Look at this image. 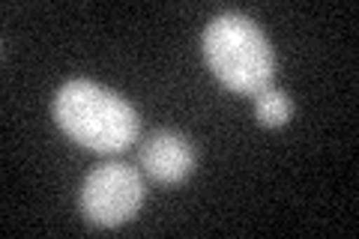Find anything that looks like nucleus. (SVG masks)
<instances>
[{"instance_id": "nucleus-4", "label": "nucleus", "mask_w": 359, "mask_h": 239, "mask_svg": "<svg viewBox=\"0 0 359 239\" xmlns=\"http://www.w3.org/2000/svg\"><path fill=\"white\" fill-rule=\"evenodd\" d=\"M141 168L156 183L177 186L195 170V146L189 144L186 135L159 129L141 144Z\"/></svg>"}, {"instance_id": "nucleus-5", "label": "nucleus", "mask_w": 359, "mask_h": 239, "mask_svg": "<svg viewBox=\"0 0 359 239\" xmlns=\"http://www.w3.org/2000/svg\"><path fill=\"white\" fill-rule=\"evenodd\" d=\"M255 117L266 129H282V126H287V120L294 117V102H290L285 90L269 84L266 90H261V93L255 96Z\"/></svg>"}, {"instance_id": "nucleus-1", "label": "nucleus", "mask_w": 359, "mask_h": 239, "mask_svg": "<svg viewBox=\"0 0 359 239\" xmlns=\"http://www.w3.org/2000/svg\"><path fill=\"white\" fill-rule=\"evenodd\" d=\"M54 120L75 144L93 153H123L138 141V111L96 81H66L54 96Z\"/></svg>"}, {"instance_id": "nucleus-3", "label": "nucleus", "mask_w": 359, "mask_h": 239, "mask_svg": "<svg viewBox=\"0 0 359 239\" xmlns=\"http://www.w3.org/2000/svg\"><path fill=\"white\" fill-rule=\"evenodd\" d=\"M144 203V179L126 162H105L87 174L78 191L81 215L96 227H120L138 215Z\"/></svg>"}, {"instance_id": "nucleus-2", "label": "nucleus", "mask_w": 359, "mask_h": 239, "mask_svg": "<svg viewBox=\"0 0 359 239\" xmlns=\"http://www.w3.org/2000/svg\"><path fill=\"white\" fill-rule=\"evenodd\" d=\"M204 48L210 72L219 81L243 96H257L273 84L276 51L264 30L243 13H222L207 25Z\"/></svg>"}]
</instances>
